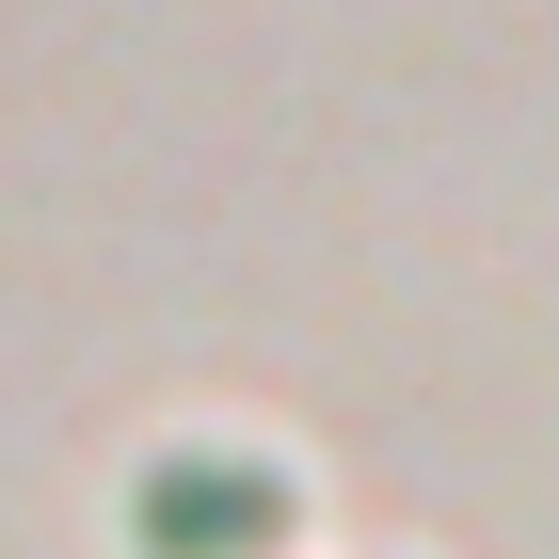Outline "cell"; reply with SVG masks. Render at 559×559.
Segmentation results:
<instances>
[{
    "label": "cell",
    "mask_w": 559,
    "mask_h": 559,
    "mask_svg": "<svg viewBox=\"0 0 559 559\" xmlns=\"http://www.w3.org/2000/svg\"><path fill=\"white\" fill-rule=\"evenodd\" d=\"M144 544H176V559L272 544V479H224V464H160V479H144Z\"/></svg>",
    "instance_id": "cell-1"
}]
</instances>
